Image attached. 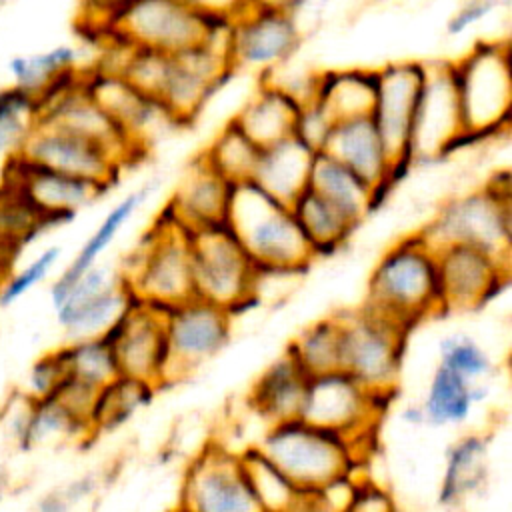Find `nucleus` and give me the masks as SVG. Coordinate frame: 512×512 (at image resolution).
Here are the masks:
<instances>
[{"label": "nucleus", "mask_w": 512, "mask_h": 512, "mask_svg": "<svg viewBox=\"0 0 512 512\" xmlns=\"http://www.w3.org/2000/svg\"><path fill=\"white\" fill-rule=\"evenodd\" d=\"M362 306L406 330L442 312L436 248L420 230L396 240L376 260Z\"/></svg>", "instance_id": "obj_1"}, {"label": "nucleus", "mask_w": 512, "mask_h": 512, "mask_svg": "<svg viewBox=\"0 0 512 512\" xmlns=\"http://www.w3.org/2000/svg\"><path fill=\"white\" fill-rule=\"evenodd\" d=\"M226 224L266 274H294L318 258L292 208L252 182L234 184Z\"/></svg>", "instance_id": "obj_2"}, {"label": "nucleus", "mask_w": 512, "mask_h": 512, "mask_svg": "<svg viewBox=\"0 0 512 512\" xmlns=\"http://www.w3.org/2000/svg\"><path fill=\"white\" fill-rule=\"evenodd\" d=\"M230 22L204 14L182 0H134L104 34L122 44L164 54H178L198 44L228 50Z\"/></svg>", "instance_id": "obj_3"}, {"label": "nucleus", "mask_w": 512, "mask_h": 512, "mask_svg": "<svg viewBox=\"0 0 512 512\" xmlns=\"http://www.w3.org/2000/svg\"><path fill=\"white\" fill-rule=\"evenodd\" d=\"M254 446L300 490L352 474L362 456L346 438L302 418L270 424Z\"/></svg>", "instance_id": "obj_4"}, {"label": "nucleus", "mask_w": 512, "mask_h": 512, "mask_svg": "<svg viewBox=\"0 0 512 512\" xmlns=\"http://www.w3.org/2000/svg\"><path fill=\"white\" fill-rule=\"evenodd\" d=\"M120 276L134 300L164 310L192 298L190 232L162 210Z\"/></svg>", "instance_id": "obj_5"}, {"label": "nucleus", "mask_w": 512, "mask_h": 512, "mask_svg": "<svg viewBox=\"0 0 512 512\" xmlns=\"http://www.w3.org/2000/svg\"><path fill=\"white\" fill-rule=\"evenodd\" d=\"M420 232L434 248L466 244L512 260L508 176L446 200Z\"/></svg>", "instance_id": "obj_6"}, {"label": "nucleus", "mask_w": 512, "mask_h": 512, "mask_svg": "<svg viewBox=\"0 0 512 512\" xmlns=\"http://www.w3.org/2000/svg\"><path fill=\"white\" fill-rule=\"evenodd\" d=\"M190 250L194 296L232 314L256 298L262 270L226 222L190 232Z\"/></svg>", "instance_id": "obj_7"}, {"label": "nucleus", "mask_w": 512, "mask_h": 512, "mask_svg": "<svg viewBox=\"0 0 512 512\" xmlns=\"http://www.w3.org/2000/svg\"><path fill=\"white\" fill-rule=\"evenodd\" d=\"M342 370L376 396L390 400L400 382L406 328L360 306L338 312Z\"/></svg>", "instance_id": "obj_8"}, {"label": "nucleus", "mask_w": 512, "mask_h": 512, "mask_svg": "<svg viewBox=\"0 0 512 512\" xmlns=\"http://www.w3.org/2000/svg\"><path fill=\"white\" fill-rule=\"evenodd\" d=\"M466 136L496 132L510 118L512 72L508 46L478 42L460 62H452Z\"/></svg>", "instance_id": "obj_9"}, {"label": "nucleus", "mask_w": 512, "mask_h": 512, "mask_svg": "<svg viewBox=\"0 0 512 512\" xmlns=\"http://www.w3.org/2000/svg\"><path fill=\"white\" fill-rule=\"evenodd\" d=\"M388 400L344 370L310 378L300 416L304 422L346 438L360 454L368 448Z\"/></svg>", "instance_id": "obj_10"}, {"label": "nucleus", "mask_w": 512, "mask_h": 512, "mask_svg": "<svg viewBox=\"0 0 512 512\" xmlns=\"http://www.w3.org/2000/svg\"><path fill=\"white\" fill-rule=\"evenodd\" d=\"M234 314L198 296L166 310L164 386L174 384L208 360L230 340Z\"/></svg>", "instance_id": "obj_11"}, {"label": "nucleus", "mask_w": 512, "mask_h": 512, "mask_svg": "<svg viewBox=\"0 0 512 512\" xmlns=\"http://www.w3.org/2000/svg\"><path fill=\"white\" fill-rule=\"evenodd\" d=\"M176 512H262L240 454L204 446L184 472Z\"/></svg>", "instance_id": "obj_12"}, {"label": "nucleus", "mask_w": 512, "mask_h": 512, "mask_svg": "<svg viewBox=\"0 0 512 512\" xmlns=\"http://www.w3.org/2000/svg\"><path fill=\"white\" fill-rule=\"evenodd\" d=\"M130 302L132 296L120 272L98 262L82 272L52 308L56 322L72 340L104 336Z\"/></svg>", "instance_id": "obj_13"}, {"label": "nucleus", "mask_w": 512, "mask_h": 512, "mask_svg": "<svg viewBox=\"0 0 512 512\" xmlns=\"http://www.w3.org/2000/svg\"><path fill=\"white\" fill-rule=\"evenodd\" d=\"M510 262V258L466 244L436 248L442 312H474L482 308L508 282Z\"/></svg>", "instance_id": "obj_14"}, {"label": "nucleus", "mask_w": 512, "mask_h": 512, "mask_svg": "<svg viewBox=\"0 0 512 512\" xmlns=\"http://www.w3.org/2000/svg\"><path fill=\"white\" fill-rule=\"evenodd\" d=\"M376 100L372 118L384 140L396 174L412 160V132L420 94L426 80V64L392 62L376 68Z\"/></svg>", "instance_id": "obj_15"}, {"label": "nucleus", "mask_w": 512, "mask_h": 512, "mask_svg": "<svg viewBox=\"0 0 512 512\" xmlns=\"http://www.w3.org/2000/svg\"><path fill=\"white\" fill-rule=\"evenodd\" d=\"M110 342L118 374L156 390L166 370V310L134 300L104 334Z\"/></svg>", "instance_id": "obj_16"}, {"label": "nucleus", "mask_w": 512, "mask_h": 512, "mask_svg": "<svg viewBox=\"0 0 512 512\" xmlns=\"http://www.w3.org/2000/svg\"><path fill=\"white\" fill-rule=\"evenodd\" d=\"M232 70L228 50L212 44L170 54L158 100L176 122H190Z\"/></svg>", "instance_id": "obj_17"}, {"label": "nucleus", "mask_w": 512, "mask_h": 512, "mask_svg": "<svg viewBox=\"0 0 512 512\" xmlns=\"http://www.w3.org/2000/svg\"><path fill=\"white\" fill-rule=\"evenodd\" d=\"M0 180L18 188L52 224L74 218L76 212L96 202L110 188L94 180L38 166L18 152L6 156Z\"/></svg>", "instance_id": "obj_18"}, {"label": "nucleus", "mask_w": 512, "mask_h": 512, "mask_svg": "<svg viewBox=\"0 0 512 512\" xmlns=\"http://www.w3.org/2000/svg\"><path fill=\"white\" fill-rule=\"evenodd\" d=\"M26 160L64 174L112 186L124 162L106 146L74 132L36 122L16 150Z\"/></svg>", "instance_id": "obj_19"}, {"label": "nucleus", "mask_w": 512, "mask_h": 512, "mask_svg": "<svg viewBox=\"0 0 512 512\" xmlns=\"http://www.w3.org/2000/svg\"><path fill=\"white\" fill-rule=\"evenodd\" d=\"M300 38L294 14L250 6L230 22L228 54L234 68L272 70L296 52Z\"/></svg>", "instance_id": "obj_20"}, {"label": "nucleus", "mask_w": 512, "mask_h": 512, "mask_svg": "<svg viewBox=\"0 0 512 512\" xmlns=\"http://www.w3.org/2000/svg\"><path fill=\"white\" fill-rule=\"evenodd\" d=\"M464 138L466 130L452 62L426 64V80L412 132V160L418 154H442Z\"/></svg>", "instance_id": "obj_21"}, {"label": "nucleus", "mask_w": 512, "mask_h": 512, "mask_svg": "<svg viewBox=\"0 0 512 512\" xmlns=\"http://www.w3.org/2000/svg\"><path fill=\"white\" fill-rule=\"evenodd\" d=\"M322 150L358 174L380 198L398 178L372 114L334 122Z\"/></svg>", "instance_id": "obj_22"}, {"label": "nucleus", "mask_w": 512, "mask_h": 512, "mask_svg": "<svg viewBox=\"0 0 512 512\" xmlns=\"http://www.w3.org/2000/svg\"><path fill=\"white\" fill-rule=\"evenodd\" d=\"M232 188L234 184L200 154L182 176L164 212L188 232L224 224Z\"/></svg>", "instance_id": "obj_23"}, {"label": "nucleus", "mask_w": 512, "mask_h": 512, "mask_svg": "<svg viewBox=\"0 0 512 512\" xmlns=\"http://www.w3.org/2000/svg\"><path fill=\"white\" fill-rule=\"evenodd\" d=\"M314 150L300 138L286 136L260 150L250 182L282 204H292L308 186Z\"/></svg>", "instance_id": "obj_24"}, {"label": "nucleus", "mask_w": 512, "mask_h": 512, "mask_svg": "<svg viewBox=\"0 0 512 512\" xmlns=\"http://www.w3.org/2000/svg\"><path fill=\"white\" fill-rule=\"evenodd\" d=\"M310 378L284 352L254 380L248 402L250 408L270 426L300 416Z\"/></svg>", "instance_id": "obj_25"}, {"label": "nucleus", "mask_w": 512, "mask_h": 512, "mask_svg": "<svg viewBox=\"0 0 512 512\" xmlns=\"http://www.w3.org/2000/svg\"><path fill=\"white\" fill-rule=\"evenodd\" d=\"M10 432L14 442L24 450L68 444L94 436L92 428L64 408L54 396L42 400L26 398V406L20 408L10 422Z\"/></svg>", "instance_id": "obj_26"}, {"label": "nucleus", "mask_w": 512, "mask_h": 512, "mask_svg": "<svg viewBox=\"0 0 512 512\" xmlns=\"http://www.w3.org/2000/svg\"><path fill=\"white\" fill-rule=\"evenodd\" d=\"M300 100L276 82H262L248 102L234 114L238 128L260 148L294 134Z\"/></svg>", "instance_id": "obj_27"}, {"label": "nucleus", "mask_w": 512, "mask_h": 512, "mask_svg": "<svg viewBox=\"0 0 512 512\" xmlns=\"http://www.w3.org/2000/svg\"><path fill=\"white\" fill-rule=\"evenodd\" d=\"M308 186L342 210L356 226L380 200L358 174L324 150L316 152L312 158Z\"/></svg>", "instance_id": "obj_28"}, {"label": "nucleus", "mask_w": 512, "mask_h": 512, "mask_svg": "<svg viewBox=\"0 0 512 512\" xmlns=\"http://www.w3.org/2000/svg\"><path fill=\"white\" fill-rule=\"evenodd\" d=\"M484 396L486 388L480 382H468L456 372L436 364L420 402L424 422L436 428L460 426L472 416L474 406L484 400Z\"/></svg>", "instance_id": "obj_29"}, {"label": "nucleus", "mask_w": 512, "mask_h": 512, "mask_svg": "<svg viewBox=\"0 0 512 512\" xmlns=\"http://www.w3.org/2000/svg\"><path fill=\"white\" fill-rule=\"evenodd\" d=\"M376 84V70H332L314 78L310 98L324 106L334 122H338L372 114Z\"/></svg>", "instance_id": "obj_30"}, {"label": "nucleus", "mask_w": 512, "mask_h": 512, "mask_svg": "<svg viewBox=\"0 0 512 512\" xmlns=\"http://www.w3.org/2000/svg\"><path fill=\"white\" fill-rule=\"evenodd\" d=\"M488 476V440L480 434H464L446 450L440 504L456 506L476 494Z\"/></svg>", "instance_id": "obj_31"}, {"label": "nucleus", "mask_w": 512, "mask_h": 512, "mask_svg": "<svg viewBox=\"0 0 512 512\" xmlns=\"http://www.w3.org/2000/svg\"><path fill=\"white\" fill-rule=\"evenodd\" d=\"M148 188H140L136 192H130L124 196L116 206L108 210L104 220L96 226V230L86 238V242L80 246L76 256L68 262V266L58 274V278L50 286V302L56 304L60 296L66 292V288L90 266L98 264L100 256L106 252V248L114 242L122 226L132 218V214L138 210V206L146 200Z\"/></svg>", "instance_id": "obj_32"}, {"label": "nucleus", "mask_w": 512, "mask_h": 512, "mask_svg": "<svg viewBox=\"0 0 512 512\" xmlns=\"http://www.w3.org/2000/svg\"><path fill=\"white\" fill-rule=\"evenodd\" d=\"M314 254H328L340 248L356 230V224L332 202L306 186L290 204Z\"/></svg>", "instance_id": "obj_33"}, {"label": "nucleus", "mask_w": 512, "mask_h": 512, "mask_svg": "<svg viewBox=\"0 0 512 512\" xmlns=\"http://www.w3.org/2000/svg\"><path fill=\"white\" fill-rule=\"evenodd\" d=\"M308 376H324L342 370V330L338 312L302 328L284 350Z\"/></svg>", "instance_id": "obj_34"}, {"label": "nucleus", "mask_w": 512, "mask_h": 512, "mask_svg": "<svg viewBox=\"0 0 512 512\" xmlns=\"http://www.w3.org/2000/svg\"><path fill=\"white\" fill-rule=\"evenodd\" d=\"M156 388L126 378V376H116L112 382L102 386L98 390L94 410L90 416V426L92 434L108 432L114 430L122 424H126L140 408H144Z\"/></svg>", "instance_id": "obj_35"}, {"label": "nucleus", "mask_w": 512, "mask_h": 512, "mask_svg": "<svg viewBox=\"0 0 512 512\" xmlns=\"http://www.w3.org/2000/svg\"><path fill=\"white\" fill-rule=\"evenodd\" d=\"M66 376L94 388H102L118 374V366L106 336L72 338L58 346Z\"/></svg>", "instance_id": "obj_36"}, {"label": "nucleus", "mask_w": 512, "mask_h": 512, "mask_svg": "<svg viewBox=\"0 0 512 512\" xmlns=\"http://www.w3.org/2000/svg\"><path fill=\"white\" fill-rule=\"evenodd\" d=\"M260 150L262 148L230 120L202 154L230 184H242L250 182Z\"/></svg>", "instance_id": "obj_37"}, {"label": "nucleus", "mask_w": 512, "mask_h": 512, "mask_svg": "<svg viewBox=\"0 0 512 512\" xmlns=\"http://www.w3.org/2000/svg\"><path fill=\"white\" fill-rule=\"evenodd\" d=\"M76 50L70 46H58L40 54L14 56L8 62L14 86L34 94L36 98L46 92L64 74L76 70Z\"/></svg>", "instance_id": "obj_38"}, {"label": "nucleus", "mask_w": 512, "mask_h": 512, "mask_svg": "<svg viewBox=\"0 0 512 512\" xmlns=\"http://www.w3.org/2000/svg\"><path fill=\"white\" fill-rule=\"evenodd\" d=\"M240 460L262 512H286L300 488H296L256 446L240 452Z\"/></svg>", "instance_id": "obj_39"}, {"label": "nucleus", "mask_w": 512, "mask_h": 512, "mask_svg": "<svg viewBox=\"0 0 512 512\" xmlns=\"http://www.w3.org/2000/svg\"><path fill=\"white\" fill-rule=\"evenodd\" d=\"M38 116V100L34 94L10 86L0 92V158L16 152Z\"/></svg>", "instance_id": "obj_40"}, {"label": "nucleus", "mask_w": 512, "mask_h": 512, "mask_svg": "<svg viewBox=\"0 0 512 512\" xmlns=\"http://www.w3.org/2000/svg\"><path fill=\"white\" fill-rule=\"evenodd\" d=\"M438 364L468 382H482L494 368L490 354L466 334H450L438 342Z\"/></svg>", "instance_id": "obj_41"}, {"label": "nucleus", "mask_w": 512, "mask_h": 512, "mask_svg": "<svg viewBox=\"0 0 512 512\" xmlns=\"http://www.w3.org/2000/svg\"><path fill=\"white\" fill-rule=\"evenodd\" d=\"M60 256H62L60 246H48L42 252H38L24 268L10 274L0 286V306L8 308L16 304L32 288L42 284L50 276V272L56 268Z\"/></svg>", "instance_id": "obj_42"}, {"label": "nucleus", "mask_w": 512, "mask_h": 512, "mask_svg": "<svg viewBox=\"0 0 512 512\" xmlns=\"http://www.w3.org/2000/svg\"><path fill=\"white\" fill-rule=\"evenodd\" d=\"M66 380V368L58 348L42 354L28 372L26 378V398L28 400H42L54 396L60 384Z\"/></svg>", "instance_id": "obj_43"}, {"label": "nucleus", "mask_w": 512, "mask_h": 512, "mask_svg": "<svg viewBox=\"0 0 512 512\" xmlns=\"http://www.w3.org/2000/svg\"><path fill=\"white\" fill-rule=\"evenodd\" d=\"M98 480L94 474L78 476L64 486L52 488L46 494H42L30 512H72L80 502H84L88 496L96 492Z\"/></svg>", "instance_id": "obj_44"}, {"label": "nucleus", "mask_w": 512, "mask_h": 512, "mask_svg": "<svg viewBox=\"0 0 512 512\" xmlns=\"http://www.w3.org/2000/svg\"><path fill=\"white\" fill-rule=\"evenodd\" d=\"M332 126L334 118L324 110V106H320L314 98H306L298 110L294 136L314 152H320L330 136Z\"/></svg>", "instance_id": "obj_45"}, {"label": "nucleus", "mask_w": 512, "mask_h": 512, "mask_svg": "<svg viewBox=\"0 0 512 512\" xmlns=\"http://www.w3.org/2000/svg\"><path fill=\"white\" fill-rule=\"evenodd\" d=\"M130 2L134 0H80V22L86 30L104 34Z\"/></svg>", "instance_id": "obj_46"}, {"label": "nucleus", "mask_w": 512, "mask_h": 512, "mask_svg": "<svg viewBox=\"0 0 512 512\" xmlns=\"http://www.w3.org/2000/svg\"><path fill=\"white\" fill-rule=\"evenodd\" d=\"M346 512H396L392 496L378 484L358 480Z\"/></svg>", "instance_id": "obj_47"}, {"label": "nucleus", "mask_w": 512, "mask_h": 512, "mask_svg": "<svg viewBox=\"0 0 512 512\" xmlns=\"http://www.w3.org/2000/svg\"><path fill=\"white\" fill-rule=\"evenodd\" d=\"M286 512H342L324 488L300 490Z\"/></svg>", "instance_id": "obj_48"}, {"label": "nucleus", "mask_w": 512, "mask_h": 512, "mask_svg": "<svg viewBox=\"0 0 512 512\" xmlns=\"http://www.w3.org/2000/svg\"><path fill=\"white\" fill-rule=\"evenodd\" d=\"M188 6L210 14V16H220L226 20H234L240 16L246 8H250V0H182Z\"/></svg>", "instance_id": "obj_49"}, {"label": "nucleus", "mask_w": 512, "mask_h": 512, "mask_svg": "<svg viewBox=\"0 0 512 512\" xmlns=\"http://www.w3.org/2000/svg\"><path fill=\"white\" fill-rule=\"evenodd\" d=\"M498 6V0H470L448 24L450 34H458L464 28L472 26L474 22L482 20L490 10H494Z\"/></svg>", "instance_id": "obj_50"}, {"label": "nucleus", "mask_w": 512, "mask_h": 512, "mask_svg": "<svg viewBox=\"0 0 512 512\" xmlns=\"http://www.w3.org/2000/svg\"><path fill=\"white\" fill-rule=\"evenodd\" d=\"M304 0H250V6H260V8H274V10H284L288 14H294L298 6H302Z\"/></svg>", "instance_id": "obj_51"}, {"label": "nucleus", "mask_w": 512, "mask_h": 512, "mask_svg": "<svg viewBox=\"0 0 512 512\" xmlns=\"http://www.w3.org/2000/svg\"><path fill=\"white\" fill-rule=\"evenodd\" d=\"M2 500H4V490H0V504H2Z\"/></svg>", "instance_id": "obj_52"}]
</instances>
